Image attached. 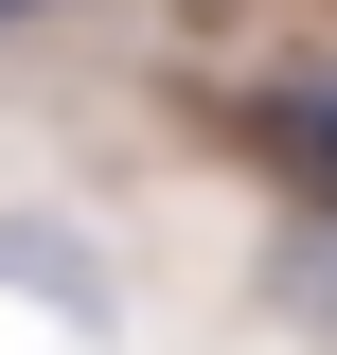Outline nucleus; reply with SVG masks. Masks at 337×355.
Segmentation results:
<instances>
[{"label": "nucleus", "instance_id": "1", "mask_svg": "<svg viewBox=\"0 0 337 355\" xmlns=\"http://www.w3.org/2000/svg\"><path fill=\"white\" fill-rule=\"evenodd\" d=\"M0 284H53V302H107V284H89V249H53V231H0Z\"/></svg>", "mask_w": 337, "mask_h": 355}, {"label": "nucleus", "instance_id": "2", "mask_svg": "<svg viewBox=\"0 0 337 355\" xmlns=\"http://www.w3.org/2000/svg\"><path fill=\"white\" fill-rule=\"evenodd\" d=\"M18 18H36V0H0V36H18Z\"/></svg>", "mask_w": 337, "mask_h": 355}]
</instances>
